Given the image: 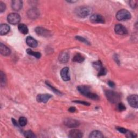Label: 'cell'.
<instances>
[{
    "label": "cell",
    "mask_w": 138,
    "mask_h": 138,
    "mask_svg": "<svg viewBox=\"0 0 138 138\" xmlns=\"http://www.w3.org/2000/svg\"><path fill=\"white\" fill-rule=\"evenodd\" d=\"M105 95L110 102L111 103H117L119 102V101L120 99V96L118 93L116 92L111 91V90H107L105 91Z\"/></svg>",
    "instance_id": "3957f363"
},
{
    "label": "cell",
    "mask_w": 138,
    "mask_h": 138,
    "mask_svg": "<svg viewBox=\"0 0 138 138\" xmlns=\"http://www.w3.org/2000/svg\"><path fill=\"white\" fill-rule=\"evenodd\" d=\"M118 109L119 111H123L126 109V106L123 103H119L118 105Z\"/></svg>",
    "instance_id": "f1b7e54d"
},
{
    "label": "cell",
    "mask_w": 138,
    "mask_h": 138,
    "mask_svg": "<svg viewBox=\"0 0 138 138\" xmlns=\"http://www.w3.org/2000/svg\"><path fill=\"white\" fill-rule=\"evenodd\" d=\"M68 2H69V3H74V2H76V1H68Z\"/></svg>",
    "instance_id": "ab89813d"
},
{
    "label": "cell",
    "mask_w": 138,
    "mask_h": 138,
    "mask_svg": "<svg viewBox=\"0 0 138 138\" xmlns=\"http://www.w3.org/2000/svg\"><path fill=\"white\" fill-rule=\"evenodd\" d=\"M116 18L118 21H126L131 18V14L126 9H122L117 13Z\"/></svg>",
    "instance_id": "277c9868"
},
{
    "label": "cell",
    "mask_w": 138,
    "mask_h": 138,
    "mask_svg": "<svg viewBox=\"0 0 138 138\" xmlns=\"http://www.w3.org/2000/svg\"><path fill=\"white\" fill-rule=\"evenodd\" d=\"M26 43L27 45L29 46L31 48H36L38 45V43L37 41L31 36L27 37L26 39Z\"/></svg>",
    "instance_id": "2e32d148"
},
{
    "label": "cell",
    "mask_w": 138,
    "mask_h": 138,
    "mask_svg": "<svg viewBox=\"0 0 138 138\" xmlns=\"http://www.w3.org/2000/svg\"><path fill=\"white\" fill-rule=\"evenodd\" d=\"M60 76L64 81H69L70 80L69 75V69L68 67H65L62 69L60 71Z\"/></svg>",
    "instance_id": "8fae6325"
},
{
    "label": "cell",
    "mask_w": 138,
    "mask_h": 138,
    "mask_svg": "<svg viewBox=\"0 0 138 138\" xmlns=\"http://www.w3.org/2000/svg\"><path fill=\"white\" fill-rule=\"evenodd\" d=\"M10 30V26L7 24H2L0 25V35L3 36L8 34Z\"/></svg>",
    "instance_id": "d6986e66"
},
{
    "label": "cell",
    "mask_w": 138,
    "mask_h": 138,
    "mask_svg": "<svg viewBox=\"0 0 138 138\" xmlns=\"http://www.w3.org/2000/svg\"><path fill=\"white\" fill-rule=\"evenodd\" d=\"M36 32L40 36L44 37H48L50 35V31L48 30L45 29L42 27H37L35 29Z\"/></svg>",
    "instance_id": "5bb4252c"
},
{
    "label": "cell",
    "mask_w": 138,
    "mask_h": 138,
    "mask_svg": "<svg viewBox=\"0 0 138 138\" xmlns=\"http://www.w3.org/2000/svg\"><path fill=\"white\" fill-rule=\"evenodd\" d=\"M114 31L116 34L118 35H126L128 33L127 29L124 25L120 24H118L115 25L114 27Z\"/></svg>",
    "instance_id": "9c48e42d"
},
{
    "label": "cell",
    "mask_w": 138,
    "mask_h": 138,
    "mask_svg": "<svg viewBox=\"0 0 138 138\" xmlns=\"http://www.w3.org/2000/svg\"><path fill=\"white\" fill-rule=\"evenodd\" d=\"M46 83H47V85L49 87H50L51 89H52V90L54 92V93H57V94H58V95H60V94H61V92H60L58 91V90H57V89H54L52 85H51L49 83V82H46Z\"/></svg>",
    "instance_id": "4dcf8cb0"
},
{
    "label": "cell",
    "mask_w": 138,
    "mask_h": 138,
    "mask_svg": "<svg viewBox=\"0 0 138 138\" xmlns=\"http://www.w3.org/2000/svg\"><path fill=\"white\" fill-rule=\"evenodd\" d=\"M90 21L93 23H104L105 18L104 17L99 14H93L90 17Z\"/></svg>",
    "instance_id": "ba28073f"
},
{
    "label": "cell",
    "mask_w": 138,
    "mask_h": 138,
    "mask_svg": "<svg viewBox=\"0 0 138 138\" xmlns=\"http://www.w3.org/2000/svg\"><path fill=\"white\" fill-rule=\"evenodd\" d=\"M18 29L23 34L26 35L28 33V28L24 24H20L18 25Z\"/></svg>",
    "instance_id": "44dd1931"
},
{
    "label": "cell",
    "mask_w": 138,
    "mask_h": 138,
    "mask_svg": "<svg viewBox=\"0 0 138 138\" xmlns=\"http://www.w3.org/2000/svg\"><path fill=\"white\" fill-rule=\"evenodd\" d=\"M24 135L25 137H28V138H34L36 137L35 134L31 131H27L25 132L24 133Z\"/></svg>",
    "instance_id": "4316f807"
},
{
    "label": "cell",
    "mask_w": 138,
    "mask_h": 138,
    "mask_svg": "<svg viewBox=\"0 0 138 138\" xmlns=\"http://www.w3.org/2000/svg\"><path fill=\"white\" fill-rule=\"evenodd\" d=\"M26 52L28 54L31 55V56H32L34 57H36V58H40L41 57V54L40 52H34V51H33L32 50H31L30 49H27L26 50Z\"/></svg>",
    "instance_id": "603a6c76"
},
{
    "label": "cell",
    "mask_w": 138,
    "mask_h": 138,
    "mask_svg": "<svg viewBox=\"0 0 138 138\" xmlns=\"http://www.w3.org/2000/svg\"><path fill=\"white\" fill-rule=\"evenodd\" d=\"M108 84L109 86L110 87H114V86H115V84L114 83V82H113V81H109L108 82Z\"/></svg>",
    "instance_id": "74e56055"
},
{
    "label": "cell",
    "mask_w": 138,
    "mask_h": 138,
    "mask_svg": "<svg viewBox=\"0 0 138 138\" xmlns=\"http://www.w3.org/2000/svg\"><path fill=\"white\" fill-rule=\"evenodd\" d=\"M125 134H126V136L127 137H135L137 136L136 134L133 133L128 131H127Z\"/></svg>",
    "instance_id": "83f0119b"
},
{
    "label": "cell",
    "mask_w": 138,
    "mask_h": 138,
    "mask_svg": "<svg viewBox=\"0 0 138 138\" xmlns=\"http://www.w3.org/2000/svg\"><path fill=\"white\" fill-rule=\"evenodd\" d=\"M51 97L52 96L49 94H40L37 96L36 100L39 103H47Z\"/></svg>",
    "instance_id": "30bf717a"
},
{
    "label": "cell",
    "mask_w": 138,
    "mask_h": 138,
    "mask_svg": "<svg viewBox=\"0 0 138 138\" xmlns=\"http://www.w3.org/2000/svg\"><path fill=\"white\" fill-rule=\"evenodd\" d=\"M76 38L77 40H79L80 41V42H83V43H85L86 44H89V42L86 40L83 37H80V36H77L76 37Z\"/></svg>",
    "instance_id": "d6a6232c"
},
{
    "label": "cell",
    "mask_w": 138,
    "mask_h": 138,
    "mask_svg": "<svg viewBox=\"0 0 138 138\" xmlns=\"http://www.w3.org/2000/svg\"><path fill=\"white\" fill-rule=\"evenodd\" d=\"M106 72H107V71H106V69L104 68H103L100 71H99L98 76H104V75H105L106 74Z\"/></svg>",
    "instance_id": "f546056e"
},
{
    "label": "cell",
    "mask_w": 138,
    "mask_h": 138,
    "mask_svg": "<svg viewBox=\"0 0 138 138\" xmlns=\"http://www.w3.org/2000/svg\"><path fill=\"white\" fill-rule=\"evenodd\" d=\"M128 103L133 108H137L138 106V96L137 95H131L127 98Z\"/></svg>",
    "instance_id": "52a82bcc"
},
{
    "label": "cell",
    "mask_w": 138,
    "mask_h": 138,
    "mask_svg": "<svg viewBox=\"0 0 138 138\" xmlns=\"http://www.w3.org/2000/svg\"><path fill=\"white\" fill-rule=\"evenodd\" d=\"M93 66L95 67V68L98 70V71H100L103 67L102 65V63L100 60L95 62L93 63Z\"/></svg>",
    "instance_id": "d4e9b609"
},
{
    "label": "cell",
    "mask_w": 138,
    "mask_h": 138,
    "mask_svg": "<svg viewBox=\"0 0 138 138\" xmlns=\"http://www.w3.org/2000/svg\"><path fill=\"white\" fill-rule=\"evenodd\" d=\"M77 90L81 95L90 99L93 100H98L99 98L97 94L91 92L90 87L87 86H78L77 87Z\"/></svg>",
    "instance_id": "6da1fadb"
},
{
    "label": "cell",
    "mask_w": 138,
    "mask_h": 138,
    "mask_svg": "<svg viewBox=\"0 0 138 138\" xmlns=\"http://www.w3.org/2000/svg\"><path fill=\"white\" fill-rule=\"evenodd\" d=\"M69 111H70V112H72V113L75 112L76 111V109L75 107H71L69 109Z\"/></svg>",
    "instance_id": "8d00e7d4"
},
{
    "label": "cell",
    "mask_w": 138,
    "mask_h": 138,
    "mask_svg": "<svg viewBox=\"0 0 138 138\" xmlns=\"http://www.w3.org/2000/svg\"><path fill=\"white\" fill-rule=\"evenodd\" d=\"M83 135L81 131L79 130L73 129L71 130L69 133V137L71 138H80Z\"/></svg>",
    "instance_id": "7c38bea8"
},
{
    "label": "cell",
    "mask_w": 138,
    "mask_h": 138,
    "mask_svg": "<svg viewBox=\"0 0 138 138\" xmlns=\"http://www.w3.org/2000/svg\"><path fill=\"white\" fill-rule=\"evenodd\" d=\"M59 60L62 63H66L69 59V54L68 52H62L59 56Z\"/></svg>",
    "instance_id": "e0dca14e"
},
{
    "label": "cell",
    "mask_w": 138,
    "mask_h": 138,
    "mask_svg": "<svg viewBox=\"0 0 138 138\" xmlns=\"http://www.w3.org/2000/svg\"><path fill=\"white\" fill-rule=\"evenodd\" d=\"M12 122H13V124L15 126H18V125L17 122H16V120H15L14 119H12Z\"/></svg>",
    "instance_id": "f35d334b"
},
{
    "label": "cell",
    "mask_w": 138,
    "mask_h": 138,
    "mask_svg": "<svg viewBox=\"0 0 138 138\" xmlns=\"http://www.w3.org/2000/svg\"><path fill=\"white\" fill-rule=\"evenodd\" d=\"M7 21L12 24H17L21 21V17L17 13H13L8 15L7 17Z\"/></svg>",
    "instance_id": "5b68a950"
},
{
    "label": "cell",
    "mask_w": 138,
    "mask_h": 138,
    "mask_svg": "<svg viewBox=\"0 0 138 138\" xmlns=\"http://www.w3.org/2000/svg\"><path fill=\"white\" fill-rule=\"evenodd\" d=\"M92 13V8L88 6H81L75 10L76 14L80 18H85Z\"/></svg>",
    "instance_id": "7a4b0ae2"
},
{
    "label": "cell",
    "mask_w": 138,
    "mask_h": 138,
    "mask_svg": "<svg viewBox=\"0 0 138 138\" xmlns=\"http://www.w3.org/2000/svg\"><path fill=\"white\" fill-rule=\"evenodd\" d=\"M0 52L3 56H7L10 54L11 51L3 43H1L0 44Z\"/></svg>",
    "instance_id": "9a60e30c"
},
{
    "label": "cell",
    "mask_w": 138,
    "mask_h": 138,
    "mask_svg": "<svg viewBox=\"0 0 138 138\" xmlns=\"http://www.w3.org/2000/svg\"><path fill=\"white\" fill-rule=\"evenodd\" d=\"M18 123H19L20 126L22 127L25 126L27 124V119L24 117H20L18 120Z\"/></svg>",
    "instance_id": "484cf974"
},
{
    "label": "cell",
    "mask_w": 138,
    "mask_h": 138,
    "mask_svg": "<svg viewBox=\"0 0 138 138\" xmlns=\"http://www.w3.org/2000/svg\"><path fill=\"white\" fill-rule=\"evenodd\" d=\"M64 124L67 127L69 128H75L80 125L79 121L71 118H67L64 121Z\"/></svg>",
    "instance_id": "8992f818"
},
{
    "label": "cell",
    "mask_w": 138,
    "mask_h": 138,
    "mask_svg": "<svg viewBox=\"0 0 138 138\" xmlns=\"http://www.w3.org/2000/svg\"><path fill=\"white\" fill-rule=\"evenodd\" d=\"M0 82H1V85L2 87L5 85L7 82V78L5 75L2 71L0 72Z\"/></svg>",
    "instance_id": "cb8c5ba5"
},
{
    "label": "cell",
    "mask_w": 138,
    "mask_h": 138,
    "mask_svg": "<svg viewBox=\"0 0 138 138\" xmlns=\"http://www.w3.org/2000/svg\"><path fill=\"white\" fill-rule=\"evenodd\" d=\"M89 137L90 138H101V137H104V135H103L102 133L99 131H94L93 132H92L90 135Z\"/></svg>",
    "instance_id": "7402d4cb"
},
{
    "label": "cell",
    "mask_w": 138,
    "mask_h": 138,
    "mask_svg": "<svg viewBox=\"0 0 138 138\" xmlns=\"http://www.w3.org/2000/svg\"><path fill=\"white\" fill-rule=\"evenodd\" d=\"M84 60H85L84 57L83 56H82V55L80 53L76 54L75 56L73 57V58L72 59L73 62H76V63H79L83 62Z\"/></svg>",
    "instance_id": "ffe728a7"
},
{
    "label": "cell",
    "mask_w": 138,
    "mask_h": 138,
    "mask_svg": "<svg viewBox=\"0 0 138 138\" xmlns=\"http://www.w3.org/2000/svg\"><path fill=\"white\" fill-rule=\"evenodd\" d=\"M22 1L20 0H14L12 2V9L15 11H19L22 8Z\"/></svg>",
    "instance_id": "4fadbf2b"
},
{
    "label": "cell",
    "mask_w": 138,
    "mask_h": 138,
    "mask_svg": "<svg viewBox=\"0 0 138 138\" xmlns=\"http://www.w3.org/2000/svg\"><path fill=\"white\" fill-rule=\"evenodd\" d=\"M27 16L31 19H35L39 16V12L36 8H32L27 12Z\"/></svg>",
    "instance_id": "ac0fdd59"
},
{
    "label": "cell",
    "mask_w": 138,
    "mask_h": 138,
    "mask_svg": "<svg viewBox=\"0 0 138 138\" xmlns=\"http://www.w3.org/2000/svg\"><path fill=\"white\" fill-rule=\"evenodd\" d=\"M130 5H131V7L132 8L134 9L137 6V1H131L130 2Z\"/></svg>",
    "instance_id": "d590c367"
},
{
    "label": "cell",
    "mask_w": 138,
    "mask_h": 138,
    "mask_svg": "<svg viewBox=\"0 0 138 138\" xmlns=\"http://www.w3.org/2000/svg\"><path fill=\"white\" fill-rule=\"evenodd\" d=\"M5 8H6L5 4L1 1L0 2V12L1 13L4 12L5 10Z\"/></svg>",
    "instance_id": "1f68e13d"
},
{
    "label": "cell",
    "mask_w": 138,
    "mask_h": 138,
    "mask_svg": "<svg viewBox=\"0 0 138 138\" xmlns=\"http://www.w3.org/2000/svg\"><path fill=\"white\" fill-rule=\"evenodd\" d=\"M74 103H76L78 104H82V105H84L86 106H89L90 104V103L86 102H84V101H80V100H77V101H74L73 102Z\"/></svg>",
    "instance_id": "e575fe53"
},
{
    "label": "cell",
    "mask_w": 138,
    "mask_h": 138,
    "mask_svg": "<svg viewBox=\"0 0 138 138\" xmlns=\"http://www.w3.org/2000/svg\"><path fill=\"white\" fill-rule=\"evenodd\" d=\"M117 130L119 131V132H120L122 133H124V134H125L127 130L126 129V128H124L123 127H117Z\"/></svg>",
    "instance_id": "836d02e7"
}]
</instances>
